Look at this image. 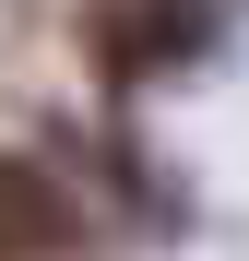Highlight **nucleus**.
<instances>
[{"instance_id":"nucleus-1","label":"nucleus","mask_w":249,"mask_h":261,"mask_svg":"<svg viewBox=\"0 0 249 261\" xmlns=\"http://www.w3.org/2000/svg\"><path fill=\"white\" fill-rule=\"evenodd\" d=\"M226 12L237 0H107L95 12V71L107 83H154V71H178V60L214 48Z\"/></svg>"},{"instance_id":"nucleus-2","label":"nucleus","mask_w":249,"mask_h":261,"mask_svg":"<svg viewBox=\"0 0 249 261\" xmlns=\"http://www.w3.org/2000/svg\"><path fill=\"white\" fill-rule=\"evenodd\" d=\"M71 249V202L48 166H24V154H0V261H60Z\"/></svg>"}]
</instances>
